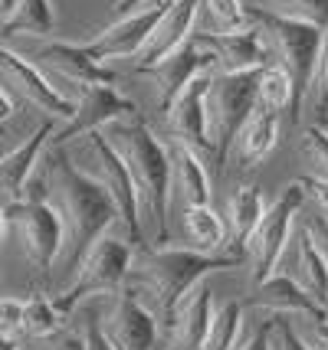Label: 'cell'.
Here are the masks:
<instances>
[{
	"instance_id": "cell-1",
	"label": "cell",
	"mask_w": 328,
	"mask_h": 350,
	"mask_svg": "<svg viewBox=\"0 0 328 350\" xmlns=\"http://www.w3.org/2000/svg\"><path fill=\"white\" fill-rule=\"evenodd\" d=\"M47 200L63 223V249L56 262L63 269H76L82 252L115 226V203L60 144L47 157Z\"/></svg>"
},
{
	"instance_id": "cell-2",
	"label": "cell",
	"mask_w": 328,
	"mask_h": 350,
	"mask_svg": "<svg viewBox=\"0 0 328 350\" xmlns=\"http://www.w3.org/2000/svg\"><path fill=\"white\" fill-rule=\"evenodd\" d=\"M234 265H243V256H234V252L203 256V252H194L188 245H174V243L135 249L125 288L155 314L157 331H164L177 301L201 278H207L217 269H234Z\"/></svg>"
},
{
	"instance_id": "cell-3",
	"label": "cell",
	"mask_w": 328,
	"mask_h": 350,
	"mask_svg": "<svg viewBox=\"0 0 328 350\" xmlns=\"http://www.w3.org/2000/svg\"><path fill=\"white\" fill-rule=\"evenodd\" d=\"M99 131L105 135V141L122 157L128 177L135 183L141 219H144V226L151 223V229H155L151 243L155 245L171 243V193H168L171 161H168L164 141L141 122L138 115L115 118V122H109Z\"/></svg>"
},
{
	"instance_id": "cell-4",
	"label": "cell",
	"mask_w": 328,
	"mask_h": 350,
	"mask_svg": "<svg viewBox=\"0 0 328 350\" xmlns=\"http://www.w3.org/2000/svg\"><path fill=\"white\" fill-rule=\"evenodd\" d=\"M131 256H135V245L128 243L115 226L105 229V232L82 252V259L76 262L73 282L60 291V298H53L56 308L69 318V311H73L82 298H102V295L118 291L128 278Z\"/></svg>"
},
{
	"instance_id": "cell-5",
	"label": "cell",
	"mask_w": 328,
	"mask_h": 350,
	"mask_svg": "<svg viewBox=\"0 0 328 350\" xmlns=\"http://www.w3.org/2000/svg\"><path fill=\"white\" fill-rule=\"evenodd\" d=\"M79 167L86 170L89 177H92L105 193L112 197L115 203V229L125 236L128 243L138 249L144 243V219H141V206H138V193H135V183L128 177L125 164H122V157L115 154L105 135L102 131H89V135H82L79 141V154L73 157Z\"/></svg>"
},
{
	"instance_id": "cell-6",
	"label": "cell",
	"mask_w": 328,
	"mask_h": 350,
	"mask_svg": "<svg viewBox=\"0 0 328 350\" xmlns=\"http://www.w3.org/2000/svg\"><path fill=\"white\" fill-rule=\"evenodd\" d=\"M250 10V20L256 23V30L263 33L266 49L276 66H282L292 85H296L299 111L305 108V95H309V82H312L315 56H318V43H322V30L302 20H289V16H276L266 10Z\"/></svg>"
},
{
	"instance_id": "cell-7",
	"label": "cell",
	"mask_w": 328,
	"mask_h": 350,
	"mask_svg": "<svg viewBox=\"0 0 328 350\" xmlns=\"http://www.w3.org/2000/svg\"><path fill=\"white\" fill-rule=\"evenodd\" d=\"M256 82L260 69H243V72H214L207 85V122H210V141H214V157L220 164L234 148L240 128L256 108Z\"/></svg>"
},
{
	"instance_id": "cell-8",
	"label": "cell",
	"mask_w": 328,
	"mask_h": 350,
	"mask_svg": "<svg viewBox=\"0 0 328 350\" xmlns=\"http://www.w3.org/2000/svg\"><path fill=\"white\" fill-rule=\"evenodd\" d=\"M305 210V200H302V187L299 180L286 183L282 193L273 200V206H266L263 219L256 223V229L250 232V239L243 245V265H247V278L250 285L263 282L266 275L276 269L282 249L289 243V232L296 226V219Z\"/></svg>"
},
{
	"instance_id": "cell-9",
	"label": "cell",
	"mask_w": 328,
	"mask_h": 350,
	"mask_svg": "<svg viewBox=\"0 0 328 350\" xmlns=\"http://www.w3.org/2000/svg\"><path fill=\"white\" fill-rule=\"evenodd\" d=\"M3 219H7V229L16 232L23 259L36 272L47 275L63 249V223H60V213L53 210V203L49 200H20L3 210Z\"/></svg>"
},
{
	"instance_id": "cell-10",
	"label": "cell",
	"mask_w": 328,
	"mask_h": 350,
	"mask_svg": "<svg viewBox=\"0 0 328 350\" xmlns=\"http://www.w3.org/2000/svg\"><path fill=\"white\" fill-rule=\"evenodd\" d=\"M174 0H144L138 7H131L125 14L112 16L109 27L95 33L92 40H86V49L95 62H112V59H135L141 53V46L148 43L151 30L157 27V20L164 16V10Z\"/></svg>"
},
{
	"instance_id": "cell-11",
	"label": "cell",
	"mask_w": 328,
	"mask_h": 350,
	"mask_svg": "<svg viewBox=\"0 0 328 350\" xmlns=\"http://www.w3.org/2000/svg\"><path fill=\"white\" fill-rule=\"evenodd\" d=\"M99 324L115 350H157L161 340L155 314L125 285L99 298Z\"/></svg>"
},
{
	"instance_id": "cell-12",
	"label": "cell",
	"mask_w": 328,
	"mask_h": 350,
	"mask_svg": "<svg viewBox=\"0 0 328 350\" xmlns=\"http://www.w3.org/2000/svg\"><path fill=\"white\" fill-rule=\"evenodd\" d=\"M0 76L7 79V85H10L23 102H30V105L40 108V111H47V118H56L60 124H66L73 118L76 102L56 89V85L43 76V69H40L36 62L27 59V56H20L16 49H10V46H3V43H0Z\"/></svg>"
},
{
	"instance_id": "cell-13",
	"label": "cell",
	"mask_w": 328,
	"mask_h": 350,
	"mask_svg": "<svg viewBox=\"0 0 328 350\" xmlns=\"http://www.w3.org/2000/svg\"><path fill=\"white\" fill-rule=\"evenodd\" d=\"M190 40L203 53L210 72H243V69H263V66L273 62L263 33L256 30V23H250L247 30L236 33L194 30Z\"/></svg>"
},
{
	"instance_id": "cell-14",
	"label": "cell",
	"mask_w": 328,
	"mask_h": 350,
	"mask_svg": "<svg viewBox=\"0 0 328 350\" xmlns=\"http://www.w3.org/2000/svg\"><path fill=\"white\" fill-rule=\"evenodd\" d=\"M76 92L79 95L73 98V102H76L73 118H69L66 124H60V128H56V135H53V144H60V148H66L69 141L89 135V131L105 128V124L115 122V118H128V115H135V102H128L122 92H115L112 82L79 85Z\"/></svg>"
},
{
	"instance_id": "cell-15",
	"label": "cell",
	"mask_w": 328,
	"mask_h": 350,
	"mask_svg": "<svg viewBox=\"0 0 328 350\" xmlns=\"http://www.w3.org/2000/svg\"><path fill=\"white\" fill-rule=\"evenodd\" d=\"M273 272L289 275L315 305H322L328 311V262L305 219H296V226L289 232V243H286Z\"/></svg>"
},
{
	"instance_id": "cell-16",
	"label": "cell",
	"mask_w": 328,
	"mask_h": 350,
	"mask_svg": "<svg viewBox=\"0 0 328 350\" xmlns=\"http://www.w3.org/2000/svg\"><path fill=\"white\" fill-rule=\"evenodd\" d=\"M210 69H203L201 76H194L184 89L174 95L168 108H164V124L168 135L190 144L194 151L214 154V141H210V122H207V85H210Z\"/></svg>"
},
{
	"instance_id": "cell-17",
	"label": "cell",
	"mask_w": 328,
	"mask_h": 350,
	"mask_svg": "<svg viewBox=\"0 0 328 350\" xmlns=\"http://www.w3.org/2000/svg\"><path fill=\"white\" fill-rule=\"evenodd\" d=\"M214 314H217L214 288L201 278L171 311V321L161 331L157 347L161 350H201L203 337H207L210 324H214Z\"/></svg>"
},
{
	"instance_id": "cell-18",
	"label": "cell",
	"mask_w": 328,
	"mask_h": 350,
	"mask_svg": "<svg viewBox=\"0 0 328 350\" xmlns=\"http://www.w3.org/2000/svg\"><path fill=\"white\" fill-rule=\"evenodd\" d=\"M56 128H60V122L47 118L27 141H20L14 151H7L0 157V210H7V206H14V203L23 200L27 183H30L43 151H47V144L56 135Z\"/></svg>"
},
{
	"instance_id": "cell-19",
	"label": "cell",
	"mask_w": 328,
	"mask_h": 350,
	"mask_svg": "<svg viewBox=\"0 0 328 350\" xmlns=\"http://www.w3.org/2000/svg\"><path fill=\"white\" fill-rule=\"evenodd\" d=\"M201 20V0H174L171 7L164 10V16L157 20V27L151 30L148 43L141 46V53L131 59L135 72L151 69L155 62H161L164 56H171L177 46H184L197 30Z\"/></svg>"
},
{
	"instance_id": "cell-20",
	"label": "cell",
	"mask_w": 328,
	"mask_h": 350,
	"mask_svg": "<svg viewBox=\"0 0 328 350\" xmlns=\"http://www.w3.org/2000/svg\"><path fill=\"white\" fill-rule=\"evenodd\" d=\"M164 148H168V161H171V180H168L171 206L184 210V206L210 203V174L203 167V154L177 137H168Z\"/></svg>"
},
{
	"instance_id": "cell-21",
	"label": "cell",
	"mask_w": 328,
	"mask_h": 350,
	"mask_svg": "<svg viewBox=\"0 0 328 350\" xmlns=\"http://www.w3.org/2000/svg\"><path fill=\"white\" fill-rule=\"evenodd\" d=\"M33 62L40 69H49L53 76L66 79L69 85H92V82H115V72L105 69L102 62H95L89 56V49L82 43H43L33 53Z\"/></svg>"
},
{
	"instance_id": "cell-22",
	"label": "cell",
	"mask_w": 328,
	"mask_h": 350,
	"mask_svg": "<svg viewBox=\"0 0 328 350\" xmlns=\"http://www.w3.org/2000/svg\"><path fill=\"white\" fill-rule=\"evenodd\" d=\"M250 308L263 311L269 318H299V314H322L325 311L282 272H269L263 282L253 285Z\"/></svg>"
},
{
	"instance_id": "cell-23",
	"label": "cell",
	"mask_w": 328,
	"mask_h": 350,
	"mask_svg": "<svg viewBox=\"0 0 328 350\" xmlns=\"http://www.w3.org/2000/svg\"><path fill=\"white\" fill-rule=\"evenodd\" d=\"M203 69H210L207 59H203V53L194 46V40H188L184 46H177L171 56H164V59L155 62L151 69H144V76L151 79L161 108H168V102H171L174 95L184 89L194 76H201Z\"/></svg>"
},
{
	"instance_id": "cell-24",
	"label": "cell",
	"mask_w": 328,
	"mask_h": 350,
	"mask_svg": "<svg viewBox=\"0 0 328 350\" xmlns=\"http://www.w3.org/2000/svg\"><path fill=\"white\" fill-rule=\"evenodd\" d=\"M276 144H279V115L256 105L253 115L247 118V124L240 128L230 151L236 154L240 167H260L266 157L276 151Z\"/></svg>"
},
{
	"instance_id": "cell-25",
	"label": "cell",
	"mask_w": 328,
	"mask_h": 350,
	"mask_svg": "<svg viewBox=\"0 0 328 350\" xmlns=\"http://www.w3.org/2000/svg\"><path fill=\"white\" fill-rule=\"evenodd\" d=\"M181 236H184L181 245H188L194 252H203V256L227 252V226H223V216L210 203H197V206L181 210Z\"/></svg>"
},
{
	"instance_id": "cell-26",
	"label": "cell",
	"mask_w": 328,
	"mask_h": 350,
	"mask_svg": "<svg viewBox=\"0 0 328 350\" xmlns=\"http://www.w3.org/2000/svg\"><path fill=\"white\" fill-rule=\"evenodd\" d=\"M263 213H266V197L260 187L243 183V187H236L230 193V200H227V219H223L230 252L243 256V245L250 239V232L256 229V223L263 219Z\"/></svg>"
},
{
	"instance_id": "cell-27",
	"label": "cell",
	"mask_w": 328,
	"mask_h": 350,
	"mask_svg": "<svg viewBox=\"0 0 328 350\" xmlns=\"http://www.w3.org/2000/svg\"><path fill=\"white\" fill-rule=\"evenodd\" d=\"M256 105L273 111V115H299V98H296V85L289 72L269 62L260 69V82H256Z\"/></svg>"
},
{
	"instance_id": "cell-28",
	"label": "cell",
	"mask_w": 328,
	"mask_h": 350,
	"mask_svg": "<svg viewBox=\"0 0 328 350\" xmlns=\"http://www.w3.org/2000/svg\"><path fill=\"white\" fill-rule=\"evenodd\" d=\"M56 30L53 0H20L16 14L3 23L7 36H49Z\"/></svg>"
},
{
	"instance_id": "cell-29",
	"label": "cell",
	"mask_w": 328,
	"mask_h": 350,
	"mask_svg": "<svg viewBox=\"0 0 328 350\" xmlns=\"http://www.w3.org/2000/svg\"><path fill=\"white\" fill-rule=\"evenodd\" d=\"M247 334V314H243V305L240 301H227V305H217V314H214V324L203 337L201 350H236V344Z\"/></svg>"
},
{
	"instance_id": "cell-30",
	"label": "cell",
	"mask_w": 328,
	"mask_h": 350,
	"mask_svg": "<svg viewBox=\"0 0 328 350\" xmlns=\"http://www.w3.org/2000/svg\"><path fill=\"white\" fill-rule=\"evenodd\" d=\"M66 327V314L56 308L53 298L47 295H33L23 301V337L33 340H49L56 331Z\"/></svg>"
},
{
	"instance_id": "cell-31",
	"label": "cell",
	"mask_w": 328,
	"mask_h": 350,
	"mask_svg": "<svg viewBox=\"0 0 328 350\" xmlns=\"http://www.w3.org/2000/svg\"><path fill=\"white\" fill-rule=\"evenodd\" d=\"M243 3L253 7V10H266V14L312 23L318 30L328 27V0H243Z\"/></svg>"
},
{
	"instance_id": "cell-32",
	"label": "cell",
	"mask_w": 328,
	"mask_h": 350,
	"mask_svg": "<svg viewBox=\"0 0 328 350\" xmlns=\"http://www.w3.org/2000/svg\"><path fill=\"white\" fill-rule=\"evenodd\" d=\"M69 327L79 334L82 347L86 350H115L109 344V337L102 334V324H99V298H82L73 311H69Z\"/></svg>"
},
{
	"instance_id": "cell-33",
	"label": "cell",
	"mask_w": 328,
	"mask_h": 350,
	"mask_svg": "<svg viewBox=\"0 0 328 350\" xmlns=\"http://www.w3.org/2000/svg\"><path fill=\"white\" fill-rule=\"evenodd\" d=\"M201 10L210 20V27H207L210 33H236V30H247L253 23L243 0H201Z\"/></svg>"
},
{
	"instance_id": "cell-34",
	"label": "cell",
	"mask_w": 328,
	"mask_h": 350,
	"mask_svg": "<svg viewBox=\"0 0 328 350\" xmlns=\"http://www.w3.org/2000/svg\"><path fill=\"white\" fill-rule=\"evenodd\" d=\"M299 154L309 164V177L328 180V131L322 124H309L299 141Z\"/></svg>"
},
{
	"instance_id": "cell-35",
	"label": "cell",
	"mask_w": 328,
	"mask_h": 350,
	"mask_svg": "<svg viewBox=\"0 0 328 350\" xmlns=\"http://www.w3.org/2000/svg\"><path fill=\"white\" fill-rule=\"evenodd\" d=\"M305 102L315 108V115H322V118L328 115V27L322 30V43H318V56H315V69Z\"/></svg>"
},
{
	"instance_id": "cell-36",
	"label": "cell",
	"mask_w": 328,
	"mask_h": 350,
	"mask_svg": "<svg viewBox=\"0 0 328 350\" xmlns=\"http://www.w3.org/2000/svg\"><path fill=\"white\" fill-rule=\"evenodd\" d=\"M292 324L296 337L309 350H328V311L322 314H299V318H286Z\"/></svg>"
},
{
	"instance_id": "cell-37",
	"label": "cell",
	"mask_w": 328,
	"mask_h": 350,
	"mask_svg": "<svg viewBox=\"0 0 328 350\" xmlns=\"http://www.w3.org/2000/svg\"><path fill=\"white\" fill-rule=\"evenodd\" d=\"M302 187V200H305V213L322 219L328 226V180L322 177H299Z\"/></svg>"
},
{
	"instance_id": "cell-38",
	"label": "cell",
	"mask_w": 328,
	"mask_h": 350,
	"mask_svg": "<svg viewBox=\"0 0 328 350\" xmlns=\"http://www.w3.org/2000/svg\"><path fill=\"white\" fill-rule=\"evenodd\" d=\"M0 337H23V301L0 298Z\"/></svg>"
},
{
	"instance_id": "cell-39",
	"label": "cell",
	"mask_w": 328,
	"mask_h": 350,
	"mask_svg": "<svg viewBox=\"0 0 328 350\" xmlns=\"http://www.w3.org/2000/svg\"><path fill=\"white\" fill-rule=\"evenodd\" d=\"M269 350H309V347L296 337L289 321L273 318V324H269Z\"/></svg>"
},
{
	"instance_id": "cell-40",
	"label": "cell",
	"mask_w": 328,
	"mask_h": 350,
	"mask_svg": "<svg viewBox=\"0 0 328 350\" xmlns=\"http://www.w3.org/2000/svg\"><path fill=\"white\" fill-rule=\"evenodd\" d=\"M269 324H273L269 314H266V321H260V324H250V321H247V334L236 344V350H269Z\"/></svg>"
},
{
	"instance_id": "cell-41",
	"label": "cell",
	"mask_w": 328,
	"mask_h": 350,
	"mask_svg": "<svg viewBox=\"0 0 328 350\" xmlns=\"http://www.w3.org/2000/svg\"><path fill=\"white\" fill-rule=\"evenodd\" d=\"M49 350H86V347H82V340H79L73 327H63V331H56L49 337Z\"/></svg>"
},
{
	"instance_id": "cell-42",
	"label": "cell",
	"mask_w": 328,
	"mask_h": 350,
	"mask_svg": "<svg viewBox=\"0 0 328 350\" xmlns=\"http://www.w3.org/2000/svg\"><path fill=\"white\" fill-rule=\"evenodd\" d=\"M305 223H309V229H312V236H315V243H318V249H322V256H325V262H328V226L322 223V219L309 216V213H305Z\"/></svg>"
},
{
	"instance_id": "cell-43",
	"label": "cell",
	"mask_w": 328,
	"mask_h": 350,
	"mask_svg": "<svg viewBox=\"0 0 328 350\" xmlns=\"http://www.w3.org/2000/svg\"><path fill=\"white\" fill-rule=\"evenodd\" d=\"M14 111H16V105H14V95L7 89H0V124H7L10 118H14Z\"/></svg>"
},
{
	"instance_id": "cell-44",
	"label": "cell",
	"mask_w": 328,
	"mask_h": 350,
	"mask_svg": "<svg viewBox=\"0 0 328 350\" xmlns=\"http://www.w3.org/2000/svg\"><path fill=\"white\" fill-rule=\"evenodd\" d=\"M138 3H144V0H112V16L125 14V10H131V7H138Z\"/></svg>"
},
{
	"instance_id": "cell-45",
	"label": "cell",
	"mask_w": 328,
	"mask_h": 350,
	"mask_svg": "<svg viewBox=\"0 0 328 350\" xmlns=\"http://www.w3.org/2000/svg\"><path fill=\"white\" fill-rule=\"evenodd\" d=\"M16 3H20V0H0V20H3V23L16 14Z\"/></svg>"
},
{
	"instance_id": "cell-46",
	"label": "cell",
	"mask_w": 328,
	"mask_h": 350,
	"mask_svg": "<svg viewBox=\"0 0 328 350\" xmlns=\"http://www.w3.org/2000/svg\"><path fill=\"white\" fill-rule=\"evenodd\" d=\"M0 350H20V347H16V340H10V337H0Z\"/></svg>"
},
{
	"instance_id": "cell-47",
	"label": "cell",
	"mask_w": 328,
	"mask_h": 350,
	"mask_svg": "<svg viewBox=\"0 0 328 350\" xmlns=\"http://www.w3.org/2000/svg\"><path fill=\"white\" fill-rule=\"evenodd\" d=\"M3 236H7V219H3V210H0V245H3Z\"/></svg>"
},
{
	"instance_id": "cell-48",
	"label": "cell",
	"mask_w": 328,
	"mask_h": 350,
	"mask_svg": "<svg viewBox=\"0 0 328 350\" xmlns=\"http://www.w3.org/2000/svg\"><path fill=\"white\" fill-rule=\"evenodd\" d=\"M0 137H3V124H0Z\"/></svg>"
}]
</instances>
